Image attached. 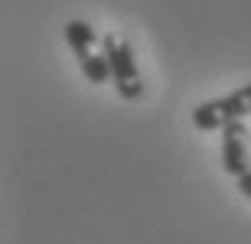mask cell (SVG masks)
I'll list each match as a JSON object with an SVG mask.
<instances>
[{
  "mask_svg": "<svg viewBox=\"0 0 251 244\" xmlns=\"http://www.w3.org/2000/svg\"><path fill=\"white\" fill-rule=\"evenodd\" d=\"M248 127L245 124H228L222 131V166L228 176L242 179L251 173V153H248Z\"/></svg>",
  "mask_w": 251,
  "mask_h": 244,
  "instance_id": "cell-4",
  "label": "cell"
},
{
  "mask_svg": "<svg viewBox=\"0 0 251 244\" xmlns=\"http://www.w3.org/2000/svg\"><path fill=\"white\" fill-rule=\"evenodd\" d=\"M65 43L72 49V56L78 59V68L82 75L92 85H104L111 82V68H108V59L104 52H98V33L92 29L88 20H69L65 23Z\"/></svg>",
  "mask_w": 251,
  "mask_h": 244,
  "instance_id": "cell-3",
  "label": "cell"
},
{
  "mask_svg": "<svg viewBox=\"0 0 251 244\" xmlns=\"http://www.w3.org/2000/svg\"><path fill=\"white\" fill-rule=\"evenodd\" d=\"M235 186H238V192H242L245 199H251V173H245L242 179H235Z\"/></svg>",
  "mask_w": 251,
  "mask_h": 244,
  "instance_id": "cell-5",
  "label": "cell"
},
{
  "mask_svg": "<svg viewBox=\"0 0 251 244\" xmlns=\"http://www.w3.org/2000/svg\"><path fill=\"white\" fill-rule=\"evenodd\" d=\"M101 52L108 59V68H111V82L118 88L124 101H137L144 94V82H140V68L137 59H134V49L121 33H104L101 36Z\"/></svg>",
  "mask_w": 251,
  "mask_h": 244,
  "instance_id": "cell-2",
  "label": "cell"
},
{
  "mask_svg": "<svg viewBox=\"0 0 251 244\" xmlns=\"http://www.w3.org/2000/svg\"><path fill=\"white\" fill-rule=\"evenodd\" d=\"M251 114V82L238 85L235 91L202 101L193 111V127L196 131H219L222 133L228 124H245V117Z\"/></svg>",
  "mask_w": 251,
  "mask_h": 244,
  "instance_id": "cell-1",
  "label": "cell"
}]
</instances>
